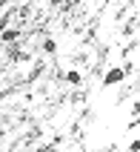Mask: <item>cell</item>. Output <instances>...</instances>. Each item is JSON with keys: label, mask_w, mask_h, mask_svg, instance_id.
I'll return each instance as SVG.
<instances>
[{"label": "cell", "mask_w": 140, "mask_h": 152, "mask_svg": "<svg viewBox=\"0 0 140 152\" xmlns=\"http://www.w3.org/2000/svg\"><path fill=\"white\" fill-rule=\"evenodd\" d=\"M123 77H126V69L115 66V69H109L106 75H103V86H117V83H123Z\"/></svg>", "instance_id": "cell-1"}, {"label": "cell", "mask_w": 140, "mask_h": 152, "mask_svg": "<svg viewBox=\"0 0 140 152\" xmlns=\"http://www.w3.org/2000/svg\"><path fill=\"white\" fill-rule=\"evenodd\" d=\"M43 52H46V55H54V52H57V40H54V37H46V40H43Z\"/></svg>", "instance_id": "cell-3"}, {"label": "cell", "mask_w": 140, "mask_h": 152, "mask_svg": "<svg viewBox=\"0 0 140 152\" xmlns=\"http://www.w3.org/2000/svg\"><path fill=\"white\" fill-rule=\"evenodd\" d=\"M17 34H20L17 29H6V32H0V40H3V43H12V40L17 37Z\"/></svg>", "instance_id": "cell-4"}, {"label": "cell", "mask_w": 140, "mask_h": 152, "mask_svg": "<svg viewBox=\"0 0 140 152\" xmlns=\"http://www.w3.org/2000/svg\"><path fill=\"white\" fill-rule=\"evenodd\" d=\"M80 80H83V75L77 72V69H72V72H66V83H72V86H80Z\"/></svg>", "instance_id": "cell-2"}]
</instances>
